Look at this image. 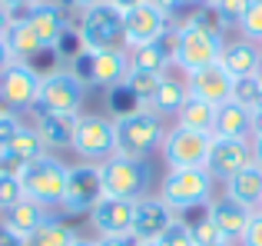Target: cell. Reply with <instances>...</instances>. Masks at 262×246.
<instances>
[{
  "label": "cell",
  "instance_id": "obj_41",
  "mask_svg": "<svg viewBox=\"0 0 262 246\" xmlns=\"http://www.w3.org/2000/svg\"><path fill=\"white\" fill-rule=\"evenodd\" d=\"M17 64V57H13V50H10V44H7V37H0V77H4L10 67Z\"/></svg>",
  "mask_w": 262,
  "mask_h": 246
},
{
  "label": "cell",
  "instance_id": "obj_36",
  "mask_svg": "<svg viewBox=\"0 0 262 246\" xmlns=\"http://www.w3.org/2000/svg\"><path fill=\"white\" fill-rule=\"evenodd\" d=\"M189 230H192V240H196V246H219V243H226V240H223V233L212 227L209 216H203V220L189 223Z\"/></svg>",
  "mask_w": 262,
  "mask_h": 246
},
{
  "label": "cell",
  "instance_id": "obj_12",
  "mask_svg": "<svg viewBox=\"0 0 262 246\" xmlns=\"http://www.w3.org/2000/svg\"><path fill=\"white\" fill-rule=\"evenodd\" d=\"M103 196L100 187V163H80V167H70V176H67V193L60 210L70 216H90V210L96 207V200Z\"/></svg>",
  "mask_w": 262,
  "mask_h": 246
},
{
  "label": "cell",
  "instance_id": "obj_38",
  "mask_svg": "<svg viewBox=\"0 0 262 246\" xmlns=\"http://www.w3.org/2000/svg\"><path fill=\"white\" fill-rule=\"evenodd\" d=\"M20 127H24V123H20L17 113L7 110L4 117H0V150H7V143H10L13 136H17V130H20Z\"/></svg>",
  "mask_w": 262,
  "mask_h": 246
},
{
  "label": "cell",
  "instance_id": "obj_32",
  "mask_svg": "<svg viewBox=\"0 0 262 246\" xmlns=\"http://www.w3.org/2000/svg\"><path fill=\"white\" fill-rule=\"evenodd\" d=\"M249 0H209V10L216 13L219 27H239Z\"/></svg>",
  "mask_w": 262,
  "mask_h": 246
},
{
  "label": "cell",
  "instance_id": "obj_4",
  "mask_svg": "<svg viewBox=\"0 0 262 246\" xmlns=\"http://www.w3.org/2000/svg\"><path fill=\"white\" fill-rule=\"evenodd\" d=\"M67 176H70V167L63 160H57L53 153L40 156V160L27 163L24 173H20V187H24V196L40 207H60L67 193Z\"/></svg>",
  "mask_w": 262,
  "mask_h": 246
},
{
  "label": "cell",
  "instance_id": "obj_8",
  "mask_svg": "<svg viewBox=\"0 0 262 246\" xmlns=\"http://www.w3.org/2000/svg\"><path fill=\"white\" fill-rule=\"evenodd\" d=\"M169 13L163 10L156 0H140L136 7L123 10V47L126 50H136V47H146L153 40L166 37L169 30Z\"/></svg>",
  "mask_w": 262,
  "mask_h": 246
},
{
  "label": "cell",
  "instance_id": "obj_53",
  "mask_svg": "<svg viewBox=\"0 0 262 246\" xmlns=\"http://www.w3.org/2000/svg\"><path fill=\"white\" fill-rule=\"evenodd\" d=\"M4 113H7V110H4V104H0V117H4Z\"/></svg>",
  "mask_w": 262,
  "mask_h": 246
},
{
  "label": "cell",
  "instance_id": "obj_7",
  "mask_svg": "<svg viewBox=\"0 0 262 246\" xmlns=\"http://www.w3.org/2000/svg\"><path fill=\"white\" fill-rule=\"evenodd\" d=\"M77 37L83 53H100V50H116L123 47V10H116L113 4H96L90 10L80 13Z\"/></svg>",
  "mask_w": 262,
  "mask_h": 246
},
{
  "label": "cell",
  "instance_id": "obj_29",
  "mask_svg": "<svg viewBox=\"0 0 262 246\" xmlns=\"http://www.w3.org/2000/svg\"><path fill=\"white\" fill-rule=\"evenodd\" d=\"M186 100H189V87H186L183 80H176V77H163V84H160V90H156L149 110L160 113V117L163 113H179Z\"/></svg>",
  "mask_w": 262,
  "mask_h": 246
},
{
  "label": "cell",
  "instance_id": "obj_37",
  "mask_svg": "<svg viewBox=\"0 0 262 246\" xmlns=\"http://www.w3.org/2000/svg\"><path fill=\"white\" fill-rule=\"evenodd\" d=\"M160 246H196V240H192V230L186 220H176L173 227L166 230V233L160 236Z\"/></svg>",
  "mask_w": 262,
  "mask_h": 246
},
{
  "label": "cell",
  "instance_id": "obj_49",
  "mask_svg": "<svg viewBox=\"0 0 262 246\" xmlns=\"http://www.w3.org/2000/svg\"><path fill=\"white\" fill-rule=\"evenodd\" d=\"M106 4H113L116 10H129V7H136L140 0H106Z\"/></svg>",
  "mask_w": 262,
  "mask_h": 246
},
{
  "label": "cell",
  "instance_id": "obj_14",
  "mask_svg": "<svg viewBox=\"0 0 262 246\" xmlns=\"http://www.w3.org/2000/svg\"><path fill=\"white\" fill-rule=\"evenodd\" d=\"M179 220L160 196H143L133 213V243H156Z\"/></svg>",
  "mask_w": 262,
  "mask_h": 246
},
{
  "label": "cell",
  "instance_id": "obj_15",
  "mask_svg": "<svg viewBox=\"0 0 262 246\" xmlns=\"http://www.w3.org/2000/svg\"><path fill=\"white\" fill-rule=\"evenodd\" d=\"M86 60V73L83 80L86 84H96V87H120L129 73V50L126 47H116V50H100V53H83Z\"/></svg>",
  "mask_w": 262,
  "mask_h": 246
},
{
  "label": "cell",
  "instance_id": "obj_43",
  "mask_svg": "<svg viewBox=\"0 0 262 246\" xmlns=\"http://www.w3.org/2000/svg\"><path fill=\"white\" fill-rule=\"evenodd\" d=\"M13 20H17V13H10L7 7H0V37H7V33H10Z\"/></svg>",
  "mask_w": 262,
  "mask_h": 246
},
{
  "label": "cell",
  "instance_id": "obj_13",
  "mask_svg": "<svg viewBox=\"0 0 262 246\" xmlns=\"http://www.w3.org/2000/svg\"><path fill=\"white\" fill-rule=\"evenodd\" d=\"M133 213L136 203L120 200V196H100L90 210V223L100 236H129L133 240Z\"/></svg>",
  "mask_w": 262,
  "mask_h": 246
},
{
  "label": "cell",
  "instance_id": "obj_22",
  "mask_svg": "<svg viewBox=\"0 0 262 246\" xmlns=\"http://www.w3.org/2000/svg\"><path fill=\"white\" fill-rule=\"evenodd\" d=\"M47 220H50L47 207H40V203H33V200H27V196H24L17 207H10L4 213V223H0V227L10 230L13 236H20V240H27V236H30L33 230H40Z\"/></svg>",
  "mask_w": 262,
  "mask_h": 246
},
{
  "label": "cell",
  "instance_id": "obj_2",
  "mask_svg": "<svg viewBox=\"0 0 262 246\" xmlns=\"http://www.w3.org/2000/svg\"><path fill=\"white\" fill-rule=\"evenodd\" d=\"M113 133H116V156L129 160H146L156 147H163V117L153 113L149 107H136L129 113L113 117Z\"/></svg>",
  "mask_w": 262,
  "mask_h": 246
},
{
  "label": "cell",
  "instance_id": "obj_33",
  "mask_svg": "<svg viewBox=\"0 0 262 246\" xmlns=\"http://www.w3.org/2000/svg\"><path fill=\"white\" fill-rule=\"evenodd\" d=\"M239 33L252 44H262V0H249L243 13V24H239Z\"/></svg>",
  "mask_w": 262,
  "mask_h": 246
},
{
  "label": "cell",
  "instance_id": "obj_42",
  "mask_svg": "<svg viewBox=\"0 0 262 246\" xmlns=\"http://www.w3.org/2000/svg\"><path fill=\"white\" fill-rule=\"evenodd\" d=\"M33 4H37V0H0V7H7L10 13H24V10H30Z\"/></svg>",
  "mask_w": 262,
  "mask_h": 246
},
{
  "label": "cell",
  "instance_id": "obj_25",
  "mask_svg": "<svg viewBox=\"0 0 262 246\" xmlns=\"http://www.w3.org/2000/svg\"><path fill=\"white\" fill-rule=\"evenodd\" d=\"M129 64L133 67H143V70H156V73H166V67L173 64V33L153 40L146 47H136L129 50Z\"/></svg>",
  "mask_w": 262,
  "mask_h": 246
},
{
  "label": "cell",
  "instance_id": "obj_50",
  "mask_svg": "<svg viewBox=\"0 0 262 246\" xmlns=\"http://www.w3.org/2000/svg\"><path fill=\"white\" fill-rule=\"evenodd\" d=\"M73 246H96V240H77Z\"/></svg>",
  "mask_w": 262,
  "mask_h": 246
},
{
  "label": "cell",
  "instance_id": "obj_27",
  "mask_svg": "<svg viewBox=\"0 0 262 246\" xmlns=\"http://www.w3.org/2000/svg\"><path fill=\"white\" fill-rule=\"evenodd\" d=\"M7 44H10V50H13V57L17 60H24V64H30L37 53H43L47 47H43V40L33 33V27L24 20V13H20L17 20H13V27H10V33H7Z\"/></svg>",
  "mask_w": 262,
  "mask_h": 246
},
{
  "label": "cell",
  "instance_id": "obj_1",
  "mask_svg": "<svg viewBox=\"0 0 262 246\" xmlns=\"http://www.w3.org/2000/svg\"><path fill=\"white\" fill-rule=\"evenodd\" d=\"M223 27L206 4L173 30V67H179L186 77H192L206 67H216L223 57Z\"/></svg>",
  "mask_w": 262,
  "mask_h": 246
},
{
  "label": "cell",
  "instance_id": "obj_10",
  "mask_svg": "<svg viewBox=\"0 0 262 246\" xmlns=\"http://www.w3.org/2000/svg\"><path fill=\"white\" fill-rule=\"evenodd\" d=\"M212 133H199V130H186L176 127L166 130L163 136V160H166L169 170H192V167H206L212 150Z\"/></svg>",
  "mask_w": 262,
  "mask_h": 246
},
{
  "label": "cell",
  "instance_id": "obj_5",
  "mask_svg": "<svg viewBox=\"0 0 262 246\" xmlns=\"http://www.w3.org/2000/svg\"><path fill=\"white\" fill-rule=\"evenodd\" d=\"M212 176L206 167H192V170H169L163 176L160 187V200L166 203L173 213H186V210L206 207L212 200Z\"/></svg>",
  "mask_w": 262,
  "mask_h": 246
},
{
  "label": "cell",
  "instance_id": "obj_6",
  "mask_svg": "<svg viewBox=\"0 0 262 246\" xmlns=\"http://www.w3.org/2000/svg\"><path fill=\"white\" fill-rule=\"evenodd\" d=\"M86 100V80L80 77L77 70H47L43 80H40V113H70V117H80Z\"/></svg>",
  "mask_w": 262,
  "mask_h": 246
},
{
  "label": "cell",
  "instance_id": "obj_28",
  "mask_svg": "<svg viewBox=\"0 0 262 246\" xmlns=\"http://www.w3.org/2000/svg\"><path fill=\"white\" fill-rule=\"evenodd\" d=\"M176 123L186 130H199V133H212V127H216V107L206 104V100H196L189 97L183 104V110L176 113Z\"/></svg>",
  "mask_w": 262,
  "mask_h": 246
},
{
  "label": "cell",
  "instance_id": "obj_18",
  "mask_svg": "<svg viewBox=\"0 0 262 246\" xmlns=\"http://www.w3.org/2000/svg\"><path fill=\"white\" fill-rule=\"evenodd\" d=\"M24 20L33 27V33L43 40L47 50H53V47L60 44V37L70 30V20H67L63 7L50 4V0H37L30 10H24Z\"/></svg>",
  "mask_w": 262,
  "mask_h": 246
},
{
  "label": "cell",
  "instance_id": "obj_54",
  "mask_svg": "<svg viewBox=\"0 0 262 246\" xmlns=\"http://www.w3.org/2000/svg\"><path fill=\"white\" fill-rule=\"evenodd\" d=\"M219 246H236V243H219Z\"/></svg>",
  "mask_w": 262,
  "mask_h": 246
},
{
  "label": "cell",
  "instance_id": "obj_21",
  "mask_svg": "<svg viewBox=\"0 0 262 246\" xmlns=\"http://www.w3.org/2000/svg\"><path fill=\"white\" fill-rule=\"evenodd\" d=\"M216 140H252V113L243 104L229 100L216 110V127H212Z\"/></svg>",
  "mask_w": 262,
  "mask_h": 246
},
{
  "label": "cell",
  "instance_id": "obj_16",
  "mask_svg": "<svg viewBox=\"0 0 262 246\" xmlns=\"http://www.w3.org/2000/svg\"><path fill=\"white\" fill-rule=\"evenodd\" d=\"M252 163V140H212L209 160H206V170H209L212 180H232L243 167Z\"/></svg>",
  "mask_w": 262,
  "mask_h": 246
},
{
  "label": "cell",
  "instance_id": "obj_39",
  "mask_svg": "<svg viewBox=\"0 0 262 246\" xmlns=\"http://www.w3.org/2000/svg\"><path fill=\"white\" fill-rule=\"evenodd\" d=\"M239 246H262V210L252 213V220H249V227H246Z\"/></svg>",
  "mask_w": 262,
  "mask_h": 246
},
{
  "label": "cell",
  "instance_id": "obj_31",
  "mask_svg": "<svg viewBox=\"0 0 262 246\" xmlns=\"http://www.w3.org/2000/svg\"><path fill=\"white\" fill-rule=\"evenodd\" d=\"M80 236L73 227H67L63 220H47L40 230H33L30 236H27V246H73Z\"/></svg>",
  "mask_w": 262,
  "mask_h": 246
},
{
  "label": "cell",
  "instance_id": "obj_47",
  "mask_svg": "<svg viewBox=\"0 0 262 246\" xmlns=\"http://www.w3.org/2000/svg\"><path fill=\"white\" fill-rule=\"evenodd\" d=\"M96 4H103V0H63V7H73V10H90V7H96Z\"/></svg>",
  "mask_w": 262,
  "mask_h": 246
},
{
  "label": "cell",
  "instance_id": "obj_44",
  "mask_svg": "<svg viewBox=\"0 0 262 246\" xmlns=\"http://www.w3.org/2000/svg\"><path fill=\"white\" fill-rule=\"evenodd\" d=\"M96 246H136V243L129 240V236H100Z\"/></svg>",
  "mask_w": 262,
  "mask_h": 246
},
{
  "label": "cell",
  "instance_id": "obj_11",
  "mask_svg": "<svg viewBox=\"0 0 262 246\" xmlns=\"http://www.w3.org/2000/svg\"><path fill=\"white\" fill-rule=\"evenodd\" d=\"M40 80H43V73L33 70L24 60H17V64L0 77V104H4V110L24 113V110H30V107H37Z\"/></svg>",
  "mask_w": 262,
  "mask_h": 246
},
{
  "label": "cell",
  "instance_id": "obj_51",
  "mask_svg": "<svg viewBox=\"0 0 262 246\" xmlns=\"http://www.w3.org/2000/svg\"><path fill=\"white\" fill-rule=\"evenodd\" d=\"M136 246H160V240H156V243H136Z\"/></svg>",
  "mask_w": 262,
  "mask_h": 246
},
{
  "label": "cell",
  "instance_id": "obj_46",
  "mask_svg": "<svg viewBox=\"0 0 262 246\" xmlns=\"http://www.w3.org/2000/svg\"><path fill=\"white\" fill-rule=\"evenodd\" d=\"M249 113H252V136H262V104H256Z\"/></svg>",
  "mask_w": 262,
  "mask_h": 246
},
{
  "label": "cell",
  "instance_id": "obj_9",
  "mask_svg": "<svg viewBox=\"0 0 262 246\" xmlns=\"http://www.w3.org/2000/svg\"><path fill=\"white\" fill-rule=\"evenodd\" d=\"M70 150H77L80 160L86 163H103L116 153V133L113 120L100 117V113H80L77 127H73V143Z\"/></svg>",
  "mask_w": 262,
  "mask_h": 246
},
{
  "label": "cell",
  "instance_id": "obj_48",
  "mask_svg": "<svg viewBox=\"0 0 262 246\" xmlns=\"http://www.w3.org/2000/svg\"><path fill=\"white\" fill-rule=\"evenodd\" d=\"M252 163L262 167V136H252Z\"/></svg>",
  "mask_w": 262,
  "mask_h": 246
},
{
  "label": "cell",
  "instance_id": "obj_35",
  "mask_svg": "<svg viewBox=\"0 0 262 246\" xmlns=\"http://www.w3.org/2000/svg\"><path fill=\"white\" fill-rule=\"evenodd\" d=\"M24 200V187H20V176L0 173V213H7L10 207Z\"/></svg>",
  "mask_w": 262,
  "mask_h": 246
},
{
  "label": "cell",
  "instance_id": "obj_52",
  "mask_svg": "<svg viewBox=\"0 0 262 246\" xmlns=\"http://www.w3.org/2000/svg\"><path fill=\"white\" fill-rule=\"evenodd\" d=\"M256 80H259V87H262V67H259V73H256Z\"/></svg>",
  "mask_w": 262,
  "mask_h": 246
},
{
  "label": "cell",
  "instance_id": "obj_34",
  "mask_svg": "<svg viewBox=\"0 0 262 246\" xmlns=\"http://www.w3.org/2000/svg\"><path fill=\"white\" fill-rule=\"evenodd\" d=\"M232 100L236 104H243L246 110H252L256 104H262V87L256 77H246V80H236V87H232Z\"/></svg>",
  "mask_w": 262,
  "mask_h": 246
},
{
  "label": "cell",
  "instance_id": "obj_55",
  "mask_svg": "<svg viewBox=\"0 0 262 246\" xmlns=\"http://www.w3.org/2000/svg\"><path fill=\"white\" fill-rule=\"evenodd\" d=\"M259 210H262V203H259Z\"/></svg>",
  "mask_w": 262,
  "mask_h": 246
},
{
  "label": "cell",
  "instance_id": "obj_3",
  "mask_svg": "<svg viewBox=\"0 0 262 246\" xmlns=\"http://www.w3.org/2000/svg\"><path fill=\"white\" fill-rule=\"evenodd\" d=\"M100 187L103 196H120V200L140 203L149 196L153 187V167L146 160H129V156H110L100 163Z\"/></svg>",
  "mask_w": 262,
  "mask_h": 246
},
{
  "label": "cell",
  "instance_id": "obj_20",
  "mask_svg": "<svg viewBox=\"0 0 262 246\" xmlns=\"http://www.w3.org/2000/svg\"><path fill=\"white\" fill-rule=\"evenodd\" d=\"M219 67L229 73L232 80H246V77H256L259 67H262V47L252 44V40L239 37L229 40L223 47V57H219Z\"/></svg>",
  "mask_w": 262,
  "mask_h": 246
},
{
  "label": "cell",
  "instance_id": "obj_26",
  "mask_svg": "<svg viewBox=\"0 0 262 246\" xmlns=\"http://www.w3.org/2000/svg\"><path fill=\"white\" fill-rule=\"evenodd\" d=\"M163 77H166V73L143 70V67H133V64H129V73H126V80H123L120 87L140 107H149V104H153V97H156V90H160V84H163Z\"/></svg>",
  "mask_w": 262,
  "mask_h": 246
},
{
  "label": "cell",
  "instance_id": "obj_40",
  "mask_svg": "<svg viewBox=\"0 0 262 246\" xmlns=\"http://www.w3.org/2000/svg\"><path fill=\"white\" fill-rule=\"evenodd\" d=\"M156 4L163 7V10L173 17V13H179V10H186V7H206L209 0H156Z\"/></svg>",
  "mask_w": 262,
  "mask_h": 246
},
{
  "label": "cell",
  "instance_id": "obj_30",
  "mask_svg": "<svg viewBox=\"0 0 262 246\" xmlns=\"http://www.w3.org/2000/svg\"><path fill=\"white\" fill-rule=\"evenodd\" d=\"M0 153L17 156L20 163H33V160H40V156H47L50 150L43 147V140H40V133L33 127H20L17 136H13V140L7 143V150H0Z\"/></svg>",
  "mask_w": 262,
  "mask_h": 246
},
{
  "label": "cell",
  "instance_id": "obj_45",
  "mask_svg": "<svg viewBox=\"0 0 262 246\" xmlns=\"http://www.w3.org/2000/svg\"><path fill=\"white\" fill-rule=\"evenodd\" d=\"M0 246H27V240H20V236H13L10 230L0 227Z\"/></svg>",
  "mask_w": 262,
  "mask_h": 246
},
{
  "label": "cell",
  "instance_id": "obj_24",
  "mask_svg": "<svg viewBox=\"0 0 262 246\" xmlns=\"http://www.w3.org/2000/svg\"><path fill=\"white\" fill-rule=\"evenodd\" d=\"M73 127H77V117H70V113H40L37 123H33V130L40 133V140H43V147L50 150V153L70 147Z\"/></svg>",
  "mask_w": 262,
  "mask_h": 246
},
{
  "label": "cell",
  "instance_id": "obj_19",
  "mask_svg": "<svg viewBox=\"0 0 262 246\" xmlns=\"http://www.w3.org/2000/svg\"><path fill=\"white\" fill-rule=\"evenodd\" d=\"M186 87H189V97L206 100V104H212L219 110L223 104H229V100H232V87H236V80H232L229 73L216 64V67H206V70L186 77Z\"/></svg>",
  "mask_w": 262,
  "mask_h": 246
},
{
  "label": "cell",
  "instance_id": "obj_17",
  "mask_svg": "<svg viewBox=\"0 0 262 246\" xmlns=\"http://www.w3.org/2000/svg\"><path fill=\"white\" fill-rule=\"evenodd\" d=\"M252 213H256V210H246L243 203H236L232 196H226V193L206 203V216L212 220V227L223 233L226 243H236V246H239V240H243V233H246V227H249Z\"/></svg>",
  "mask_w": 262,
  "mask_h": 246
},
{
  "label": "cell",
  "instance_id": "obj_23",
  "mask_svg": "<svg viewBox=\"0 0 262 246\" xmlns=\"http://www.w3.org/2000/svg\"><path fill=\"white\" fill-rule=\"evenodd\" d=\"M226 196L243 203L246 210H259V203H262V167L259 163H249L232 180H226Z\"/></svg>",
  "mask_w": 262,
  "mask_h": 246
}]
</instances>
